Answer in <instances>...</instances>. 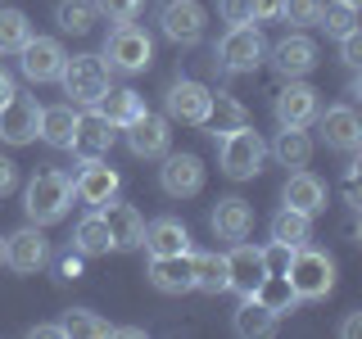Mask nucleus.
Instances as JSON below:
<instances>
[{
	"mask_svg": "<svg viewBox=\"0 0 362 339\" xmlns=\"http://www.w3.org/2000/svg\"><path fill=\"white\" fill-rule=\"evenodd\" d=\"M68 208H73V177L59 172V167H45L28 181V190H23V213H28L32 226H54L68 218Z\"/></svg>",
	"mask_w": 362,
	"mask_h": 339,
	"instance_id": "obj_1",
	"label": "nucleus"
},
{
	"mask_svg": "<svg viewBox=\"0 0 362 339\" xmlns=\"http://www.w3.org/2000/svg\"><path fill=\"white\" fill-rule=\"evenodd\" d=\"M59 86H64V95H68L73 109H95L113 90V73L100 54H68L64 73H59Z\"/></svg>",
	"mask_w": 362,
	"mask_h": 339,
	"instance_id": "obj_2",
	"label": "nucleus"
},
{
	"mask_svg": "<svg viewBox=\"0 0 362 339\" xmlns=\"http://www.w3.org/2000/svg\"><path fill=\"white\" fill-rule=\"evenodd\" d=\"M100 59L109 64V73L136 77V73H145V68L154 64V37L136 18L113 23V32L105 37V54H100Z\"/></svg>",
	"mask_w": 362,
	"mask_h": 339,
	"instance_id": "obj_3",
	"label": "nucleus"
},
{
	"mask_svg": "<svg viewBox=\"0 0 362 339\" xmlns=\"http://www.w3.org/2000/svg\"><path fill=\"white\" fill-rule=\"evenodd\" d=\"M218 141V167L231 181H249V177H258L263 172V163H267V141L258 136L254 127H231V131H222V136H213Z\"/></svg>",
	"mask_w": 362,
	"mask_h": 339,
	"instance_id": "obj_4",
	"label": "nucleus"
},
{
	"mask_svg": "<svg viewBox=\"0 0 362 339\" xmlns=\"http://www.w3.org/2000/svg\"><path fill=\"white\" fill-rule=\"evenodd\" d=\"M286 280H290V290L299 294V303H317L335 290V258L322 254V249L299 244L294 258H290V267H286Z\"/></svg>",
	"mask_w": 362,
	"mask_h": 339,
	"instance_id": "obj_5",
	"label": "nucleus"
},
{
	"mask_svg": "<svg viewBox=\"0 0 362 339\" xmlns=\"http://www.w3.org/2000/svg\"><path fill=\"white\" fill-rule=\"evenodd\" d=\"M267 59V41L258 32V23H240V28H226L218 41V68L222 73H254Z\"/></svg>",
	"mask_w": 362,
	"mask_h": 339,
	"instance_id": "obj_6",
	"label": "nucleus"
},
{
	"mask_svg": "<svg viewBox=\"0 0 362 339\" xmlns=\"http://www.w3.org/2000/svg\"><path fill=\"white\" fill-rule=\"evenodd\" d=\"M118 190H122L118 167L105 163V158H82V167H77V177H73V199L77 203L105 208L109 199H118Z\"/></svg>",
	"mask_w": 362,
	"mask_h": 339,
	"instance_id": "obj_7",
	"label": "nucleus"
},
{
	"mask_svg": "<svg viewBox=\"0 0 362 339\" xmlns=\"http://www.w3.org/2000/svg\"><path fill=\"white\" fill-rule=\"evenodd\" d=\"M163 118L168 122H186V127H204L209 122V109H213V90L204 82H190V77H181L163 90Z\"/></svg>",
	"mask_w": 362,
	"mask_h": 339,
	"instance_id": "obj_8",
	"label": "nucleus"
},
{
	"mask_svg": "<svg viewBox=\"0 0 362 339\" xmlns=\"http://www.w3.org/2000/svg\"><path fill=\"white\" fill-rule=\"evenodd\" d=\"M64 59H68V50H64L59 37H28V45L18 50V68H23V77H28L32 86L59 82Z\"/></svg>",
	"mask_w": 362,
	"mask_h": 339,
	"instance_id": "obj_9",
	"label": "nucleus"
},
{
	"mask_svg": "<svg viewBox=\"0 0 362 339\" xmlns=\"http://www.w3.org/2000/svg\"><path fill=\"white\" fill-rule=\"evenodd\" d=\"M154 23H158V32H163L173 45H199L209 14H204L199 0H163Z\"/></svg>",
	"mask_w": 362,
	"mask_h": 339,
	"instance_id": "obj_10",
	"label": "nucleus"
},
{
	"mask_svg": "<svg viewBox=\"0 0 362 339\" xmlns=\"http://www.w3.org/2000/svg\"><path fill=\"white\" fill-rule=\"evenodd\" d=\"M41 131V105L37 95H23V90H14V95L0 105V141L5 145H32Z\"/></svg>",
	"mask_w": 362,
	"mask_h": 339,
	"instance_id": "obj_11",
	"label": "nucleus"
},
{
	"mask_svg": "<svg viewBox=\"0 0 362 339\" xmlns=\"http://www.w3.org/2000/svg\"><path fill=\"white\" fill-rule=\"evenodd\" d=\"M50 263V240L41 235V226H18V231L5 235V267L18 271V276H37V271Z\"/></svg>",
	"mask_w": 362,
	"mask_h": 339,
	"instance_id": "obj_12",
	"label": "nucleus"
},
{
	"mask_svg": "<svg viewBox=\"0 0 362 339\" xmlns=\"http://www.w3.org/2000/svg\"><path fill=\"white\" fill-rule=\"evenodd\" d=\"M317 131H322L326 150L335 154H358L362 150V118L354 113V105H331V109H317Z\"/></svg>",
	"mask_w": 362,
	"mask_h": 339,
	"instance_id": "obj_13",
	"label": "nucleus"
},
{
	"mask_svg": "<svg viewBox=\"0 0 362 339\" xmlns=\"http://www.w3.org/2000/svg\"><path fill=\"white\" fill-rule=\"evenodd\" d=\"M322 90L308 86L303 77H290L286 86L276 90V100H272V113H276V127H308L317 118V109H322Z\"/></svg>",
	"mask_w": 362,
	"mask_h": 339,
	"instance_id": "obj_14",
	"label": "nucleus"
},
{
	"mask_svg": "<svg viewBox=\"0 0 362 339\" xmlns=\"http://www.w3.org/2000/svg\"><path fill=\"white\" fill-rule=\"evenodd\" d=\"M267 64H272V73H276L281 82H290V77H308L317 68V41L308 37V32H290L286 41L267 45Z\"/></svg>",
	"mask_w": 362,
	"mask_h": 339,
	"instance_id": "obj_15",
	"label": "nucleus"
},
{
	"mask_svg": "<svg viewBox=\"0 0 362 339\" xmlns=\"http://www.w3.org/2000/svg\"><path fill=\"white\" fill-rule=\"evenodd\" d=\"M173 122L163 118V113H150L145 109L141 118H132L127 127H122V141H127V150L136 158H163L168 150H173Z\"/></svg>",
	"mask_w": 362,
	"mask_h": 339,
	"instance_id": "obj_16",
	"label": "nucleus"
},
{
	"mask_svg": "<svg viewBox=\"0 0 362 339\" xmlns=\"http://www.w3.org/2000/svg\"><path fill=\"white\" fill-rule=\"evenodd\" d=\"M158 186H163L168 199H195L204 190V158L199 154H163V167H158Z\"/></svg>",
	"mask_w": 362,
	"mask_h": 339,
	"instance_id": "obj_17",
	"label": "nucleus"
},
{
	"mask_svg": "<svg viewBox=\"0 0 362 339\" xmlns=\"http://www.w3.org/2000/svg\"><path fill=\"white\" fill-rule=\"evenodd\" d=\"M267 276L263 267V244H249V240H235L231 254H226V290H235L240 299L258 290V280Z\"/></svg>",
	"mask_w": 362,
	"mask_h": 339,
	"instance_id": "obj_18",
	"label": "nucleus"
},
{
	"mask_svg": "<svg viewBox=\"0 0 362 339\" xmlns=\"http://www.w3.org/2000/svg\"><path fill=\"white\" fill-rule=\"evenodd\" d=\"M113 141H118V127L105 118L100 109H86V113H77V131H73V150L77 158H105L113 150Z\"/></svg>",
	"mask_w": 362,
	"mask_h": 339,
	"instance_id": "obj_19",
	"label": "nucleus"
},
{
	"mask_svg": "<svg viewBox=\"0 0 362 339\" xmlns=\"http://www.w3.org/2000/svg\"><path fill=\"white\" fill-rule=\"evenodd\" d=\"M209 226L226 244L249 240V235H254V203L240 199V195H226V199H218V208L209 213Z\"/></svg>",
	"mask_w": 362,
	"mask_h": 339,
	"instance_id": "obj_20",
	"label": "nucleus"
},
{
	"mask_svg": "<svg viewBox=\"0 0 362 339\" xmlns=\"http://www.w3.org/2000/svg\"><path fill=\"white\" fill-rule=\"evenodd\" d=\"M145 276H150V285H154L158 294H168V299H181V294H190V290H195V276H190V254L150 258Z\"/></svg>",
	"mask_w": 362,
	"mask_h": 339,
	"instance_id": "obj_21",
	"label": "nucleus"
},
{
	"mask_svg": "<svg viewBox=\"0 0 362 339\" xmlns=\"http://www.w3.org/2000/svg\"><path fill=\"white\" fill-rule=\"evenodd\" d=\"M281 203H286V208L308 213V218H317V213L326 208V186H322V177H313L308 167H294V172L286 177V186H281Z\"/></svg>",
	"mask_w": 362,
	"mask_h": 339,
	"instance_id": "obj_22",
	"label": "nucleus"
},
{
	"mask_svg": "<svg viewBox=\"0 0 362 339\" xmlns=\"http://www.w3.org/2000/svg\"><path fill=\"white\" fill-rule=\"evenodd\" d=\"M105 222H109V235H113V249H141V240H145V218H141V208L136 203H122V199H109L105 208Z\"/></svg>",
	"mask_w": 362,
	"mask_h": 339,
	"instance_id": "obj_23",
	"label": "nucleus"
},
{
	"mask_svg": "<svg viewBox=\"0 0 362 339\" xmlns=\"http://www.w3.org/2000/svg\"><path fill=\"white\" fill-rule=\"evenodd\" d=\"M141 249L150 258H168V254H190V231H186V222H177V218H154L150 226H145V240Z\"/></svg>",
	"mask_w": 362,
	"mask_h": 339,
	"instance_id": "obj_24",
	"label": "nucleus"
},
{
	"mask_svg": "<svg viewBox=\"0 0 362 339\" xmlns=\"http://www.w3.org/2000/svg\"><path fill=\"white\" fill-rule=\"evenodd\" d=\"M267 154L276 158L281 167H308L313 163V136H308V127H281L276 141L267 145Z\"/></svg>",
	"mask_w": 362,
	"mask_h": 339,
	"instance_id": "obj_25",
	"label": "nucleus"
},
{
	"mask_svg": "<svg viewBox=\"0 0 362 339\" xmlns=\"http://www.w3.org/2000/svg\"><path fill=\"white\" fill-rule=\"evenodd\" d=\"M73 249L82 258H100V254H109V249H113L109 222H105V213H100V208H90L86 218L73 226Z\"/></svg>",
	"mask_w": 362,
	"mask_h": 339,
	"instance_id": "obj_26",
	"label": "nucleus"
},
{
	"mask_svg": "<svg viewBox=\"0 0 362 339\" xmlns=\"http://www.w3.org/2000/svg\"><path fill=\"white\" fill-rule=\"evenodd\" d=\"M276 321H281V316L267 312L263 303L254 299V294H249V299H240V308L231 312V331L245 335V339H267L272 331H276Z\"/></svg>",
	"mask_w": 362,
	"mask_h": 339,
	"instance_id": "obj_27",
	"label": "nucleus"
},
{
	"mask_svg": "<svg viewBox=\"0 0 362 339\" xmlns=\"http://www.w3.org/2000/svg\"><path fill=\"white\" fill-rule=\"evenodd\" d=\"M73 131H77V109L68 105H50V109H41V141L50 145V150H68L73 145Z\"/></svg>",
	"mask_w": 362,
	"mask_h": 339,
	"instance_id": "obj_28",
	"label": "nucleus"
},
{
	"mask_svg": "<svg viewBox=\"0 0 362 339\" xmlns=\"http://www.w3.org/2000/svg\"><path fill=\"white\" fill-rule=\"evenodd\" d=\"M190 276H195V290L209 299L226 294V254H195L190 249Z\"/></svg>",
	"mask_w": 362,
	"mask_h": 339,
	"instance_id": "obj_29",
	"label": "nucleus"
},
{
	"mask_svg": "<svg viewBox=\"0 0 362 339\" xmlns=\"http://www.w3.org/2000/svg\"><path fill=\"white\" fill-rule=\"evenodd\" d=\"M267 231H272V240L299 249V244L313 240V218H308V213H299V208H286V203H281V208L272 213V226H267Z\"/></svg>",
	"mask_w": 362,
	"mask_h": 339,
	"instance_id": "obj_30",
	"label": "nucleus"
},
{
	"mask_svg": "<svg viewBox=\"0 0 362 339\" xmlns=\"http://www.w3.org/2000/svg\"><path fill=\"white\" fill-rule=\"evenodd\" d=\"M95 109H100V113H105V118L113 122V127L122 131L132 118H141V113H145V95H141V90H132V86H122V90H109V95L100 100Z\"/></svg>",
	"mask_w": 362,
	"mask_h": 339,
	"instance_id": "obj_31",
	"label": "nucleus"
},
{
	"mask_svg": "<svg viewBox=\"0 0 362 339\" xmlns=\"http://www.w3.org/2000/svg\"><path fill=\"white\" fill-rule=\"evenodd\" d=\"M59 331H64V339H109L113 335V321L95 316L90 308H68L59 316Z\"/></svg>",
	"mask_w": 362,
	"mask_h": 339,
	"instance_id": "obj_32",
	"label": "nucleus"
},
{
	"mask_svg": "<svg viewBox=\"0 0 362 339\" xmlns=\"http://www.w3.org/2000/svg\"><path fill=\"white\" fill-rule=\"evenodd\" d=\"M254 299H258V303H263V308H267V312H276V316H290L294 308H299V294H294V290H290V280H286V276H272V271H267V276H263V280H258V290H254Z\"/></svg>",
	"mask_w": 362,
	"mask_h": 339,
	"instance_id": "obj_33",
	"label": "nucleus"
},
{
	"mask_svg": "<svg viewBox=\"0 0 362 339\" xmlns=\"http://www.w3.org/2000/svg\"><path fill=\"white\" fill-rule=\"evenodd\" d=\"M28 37H32V18L23 9L5 5L0 9V54H18L28 45Z\"/></svg>",
	"mask_w": 362,
	"mask_h": 339,
	"instance_id": "obj_34",
	"label": "nucleus"
},
{
	"mask_svg": "<svg viewBox=\"0 0 362 339\" xmlns=\"http://www.w3.org/2000/svg\"><path fill=\"white\" fill-rule=\"evenodd\" d=\"M245 122H249V109L240 105V100H231V95H222V90H218L204 127H209L213 136H222V131H231V127H245Z\"/></svg>",
	"mask_w": 362,
	"mask_h": 339,
	"instance_id": "obj_35",
	"label": "nucleus"
},
{
	"mask_svg": "<svg viewBox=\"0 0 362 339\" xmlns=\"http://www.w3.org/2000/svg\"><path fill=\"white\" fill-rule=\"evenodd\" d=\"M95 5L90 0H59L54 5V23H59V32H73V37H82L90 32V23H95Z\"/></svg>",
	"mask_w": 362,
	"mask_h": 339,
	"instance_id": "obj_36",
	"label": "nucleus"
},
{
	"mask_svg": "<svg viewBox=\"0 0 362 339\" xmlns=\"http://www.w3.org/2000/svg\"><path fill=\"white\" fill-rule=\"evenodd\" d=\"M322 9H326V0H281V23L308 32L322 23Z\"/></svg>",
	"mask_w": 362,
	"mask_h": 339,
	"instance_id": "obj_37",
	"label": "nucleus"
},
{
	"mask_svg": "<svg viewBox=\"0 0 362 339\" xmlns=\"http://www.w3.org/2000/svg\"><path fill=\"white\" fill-rule=\"evenodd\" d=\"M317 28H326V37H349V32H358V9L344 5V0H335L331 9H322V23Z\"/></svg>",
	"mask_w": 362,
	"mask_h": 339,
	"instance_id": "obj_38",
	"label": "nucleus"
},
{
	"mask_svg": "<svg viewBox=\"0 0 362 339\" xmlns=\"http://www.w3.org/2000/svg\"><path fill=\"white\" fill-rule=\"evenodd\" d=\"M90 5H95V14H100V18H109V23H127V18H141L145 0H90Z\"/></svg>",
	"mask_w": 362,
	"mask_h": 339,
	"instance_id": "obj_39",
	"label": "nucleus"
},
{
	"mask_svg": "<svg viewBox=\"0 0 362 339\" xmlns=\"http://www.w3.org/2000/svg\"><path fill=\"white\" fill-rule=\"evenodd\" d=\"M290 258H294V249H290V244H281V240H267V244H263V267L272 271V276H286Z\"/></svg>",
	"mask_w": 362,
	"mask_h": 339,
	"instance_id": "obj_40",
	"label": "nucleus"
},
{
	"mask_svg": "<svg viewBox=\"0 0 362 339\" xmlns=\"http://www.w3.org/2000/svg\"><path fill=\"white\" fill-rule=\"evenodd\" d=\"M339 59H344L349 73H358V68H362V32H349V37H339Z\"/></svg>",
	"mask_w": 362,
	"mask_h": 339,
	"instance_id": "obj_41",
	"label": "nucleus"
},
{
	"mask_svg": "<svg viewBox=\"0 0 362 339\" xmlns=\"http://www.w3.org/2000/svg\"><path fill=\"white\" fill-rule=\"evenodd\" d=\"M218 18L226 23V28H240V23H249V0H218Z\"/></svg>",
	"mask_w": 362,
	"mask_h": 339,
	"instance_id": "obj_42",
	"label": "nucleus"
},
{
	"mask_svg": "<svg viewBox=\"0 0 362 339\" xmlns=\"http://www.w3.org/2000/svg\"><path fill=\"white\" fill-rule=\"evenodd\" d=\"M249 23H281V0H249Z\"/></svg>",
	"mask_w": 362,
	"mask_h": 339,
	"instance_id": "obj_43",
	"label": "nucleus"
},
{
	"mask_svg": "<svg viewBox=\"0 0 362 339\" xmlns=\"http://www.w3.org/2000/svg\"><path fill=\"white\" fill-rule=\"evenodd\" d=\"M14 190H18V163L0 154V199H5V195H14Z\"/></svg>",
	"mask_w": 362,
	"mask_h": 339,
	"instance_id": "obj_44",
	"label": "nucleus"
},
{
	"mask_svg": "<svg viewBox=\"0 0 362 339\" xmlns=\"http://www.w3.org/2000/svg\"><path fill=\"white\" fill-rule=\"evenodd\" d=\"M54 267H59V280H77V276H82V254H77V249H68Z\"/></svg>",
	"mask_w": 362,
	"mask_h": 339,
	"instance_id": "obj_45",
	"label": "nucleus"
},
{
	"mask_svg": "<svg viewBox=\"0 0 362 339\" xmlns=\"http://www.w3.org/2000/svg\"><path fill=\"white\" fill-rule=\"evenodd\" d=\"M339 335H344V339H354V335H362V312H349L344 321H339Z\"/></svg>",
	"mask_w": 362,
	"mask_h": 339,
	"instance_id": "obj_46",
	"label": "nucleus"
},
{
	"mask_svg": "<svg viewBox=\"0 0 362 339\" xmlns=\"http://www.w3.org/2000/svg\"><path fill=\"white\" fill-rule=\"evenodd\" d=\"M14 90H18V86H14V73H9V68L0 64V105H5V100L14 95Z\"/></svg>",
	"mask_w": 362,
	"mask_h": 339,
	"instance_id": "obj_47",
	"label": "nucleus"
},
{
	"mask_svg": "<svg viewBox=\"0 0 362 339\" xmlns=\"http://www.w3.org/2000/svg\"><path fill=\"white\" fill-rule=\"evenodd\" d=\"M28 335H41V339H64V331H59V321H41V326H32Z\"/></svg>",
	"mask_w": 362,
	"mask_h": 339,
	"instance_id": "obj_48",
	"label": "nucleus"
},
{
	"mask_svg": "<svg viewBox=\"0 0 362 339\" xmlns=\"http://www.w3.org/2000/svg\"><path fill=\"white\" fill-rule=\"evenodd\" d=\"M0 267H5V235H0Z\"/></svg>",
	"mask_w": 362,
	"mask_h": 339,
	"instance_id": "obj_49",
	"label": "nucleus"
},
{
	"mask_svg": "<svg viewBox=\"0 0 362 339\" xmlns=\"http://www.w3.org/2000/svg\"><path fill=\"white\" fill-rule=\"evenodd\" d=\"M344 5H354V9H358V5H362V0H344Z\"/></svg>",
	"mask_w": 362,
	"mask_h": 339,
	"instance_id": "obj_50",
	"label": "nucleus"
}]
</instances>
